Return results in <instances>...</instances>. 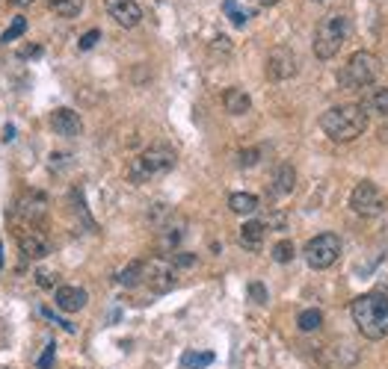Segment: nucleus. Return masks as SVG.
<instances>
[{
  "instance_id": "1",
  "label": "nucleus",
  "mask_w": 388,
  "mask_h": 369,
  "mask_svg": "<svg viewBox=\"0 0 388 369\" xmlns=\"http://www.w3.org/2000/svg\"><path fill=\"white\" fill-rule=\"evenodd\" d=\"M353 322L368 340H382L388 337V293H368L353 298L350 305Z\"/></svg>"
},
{
  "instance_id": "2",
  "label": "nucleus",
  "mask_w": 388,
  "mask_h": 369,
  "mask_svg": "<svg viewBox=\"0 0 388 369\" xmlns=\"http://www.w3.org/2000/svg\"><path fill=\"white\" fill-rule=\"evenodd\" d=\"M368 127V113L359 104H338L320 116V130L332 142H353Z\"/></svg>"
},
{
  "instance_id": "3",
  "label": "nucleus",
  "mask_w": 388,
  "mask_h": 369,
  "mask_svg": "<svg viewBox=\"0 0 388 369\" xmlns=\"http://www.w3.org/2000/svg\"><path fill=\"white\" fill-rule=\"evenodd\" d=\"M175 160H178V156H175L169 145H151V148H146L134 163H130V181L146 183L151 177H160V174L175 169Z\"/></svg>"
},
{
  "instance_id": "4",
  "label": "nucleus",
  "mask_w": 388,
  "mask_h": 369,
  "mask_svg": "<svg viewBox=\"0 0 388 369\" xmlns=\"http://www.w3.org/2000/svg\"><path fill=\"white\" fill-rule=\"evenodd\" d=\"M380 74V60L371 51H356L347 60V65L338 71V86L341 89H364L376 80Z\"/></svg>"
},
{
  "instance_id": "5",
  "label": "nucleus",
  "mask_w": 388,
  "mask_h": 369,
  "mask_svg": "<svg viewBox=\"0 0 388 369\" xmlns=\"http://www.w3.org/2000/svg\"><path fill=\"white\" fill-rule=\"evenodd\" d=\"M347 30H350V24L344 15H326L314 30V57L323 62L335 57L344 39H347Z\"/></svg>"
},
{
  "instance_id": "6",
  "label": "nucleus",
  "mask_w": 388,
  "mask_h": 369,
  "mask_svg": "<svg viewBox=\"0 0 388 369\" xmlns=\"http://www.w3.org/2000/svg\"><path fill=\"white\" fill-rule=\"evenodd\" d=\"M341 257V240L335 233H317L314 240H308L305 245V263L312 269H329Z\"/></svg>"
},
{
  "instance_id": "7",
  "label": "nucleus",
  "mask_w": 388,
  "mask_h": 369,
  "mask_svg": "<svg viewBox=\"0 0 388 369\" xmlns=\"http://www.w3.org/2000/svg\"><path fill=\"white\" fill-rule=\"evenodd\" d=\"M350 207H353V213H359L364 219H373V216H380L385 210V192L376 183L362 181L356 189H353Z\"/></svg>"
},
{
  "instance_id": "8",
  "label": "nucleus",
  "mask_w": 388,
  "mask_h": 369,
  "mask_svg": "<svg viewBox=\"0 0 388 369\" xmlns=\"http://www.w3.org/2000/svg\"><path fill=\"white\" fill-rule=\"evenodd\" d=\"M48 213V198L42 192H24L15 201V216L27 222V228H36V222H42Z\"/></svg>"
},
{
  "instance_id": "9",
  "label": "nucleus",
  "mask_w": 388,
  "mask_h": 369,
  "mask_svg": "<svg viewBox=\"0 0 388 369\" xmlns=\"http://www.w3.org/2000/svg\"><path fill=\"white\" fill-rule=\"evenodd\" d=\"M296 53L291 48H273L267 57V77L270 80H287L296 74Z\"/></svg>"
},
{
  "instance_id": "10",
  "label": "nucleus",
  "mask_w": 388,
  "mask_h": 369,
  "mask_svg": "<svg viewBox=\"0 0 388 369\" xmlns=\"http://www.w3.org/2000/svg\"><path fill=\"white\" fill-rule=\"evenodd\" d=\"M142 284H149L154 293H169V289L175 287V272H172V266H166L163 260L142 263Z\"/></svg>"
},
{
  "instance_id": "11",
  "label": "nucleus",
  "mask_w": 388,
  "mask_h": 369,
  "mask_svg": "<svg viewBox=\"0 0 388 369\" xmlns=\"http://www.w3.org/2000/svg\"><path fill=\"white\" fill-rule=\"evenodd\" d=\"M104 6H107L110 18H113L119 27H125V30L140 27V21H142V9H140L137 0H104Z\"/></svg>"
},
{
  "instance_id": "12",
  "label": "nucleus",
  "mask_w": 388,
  "mask_h": 369,
  "mask_svg": "<svg viewBox=\"0 0 388 369\" xmlns=\"http://www.w3.org/2000/svg\"><path fill=\"white\" fill-rule=\"evenodd\" d=\"M18 245H21V251H24L27 260H42V257L51 254V242L39 228H24L21 231L18 233Z\"/></svg>"
},
{
  "instance_id": "13",
  "label": "nucleus",
  "mask_w": 388,
  "mask_h": 369,
  "mask_svg": "<svg viewBox=\"0 0 388 369\" xmlns=\"http://www.w3.org/2000/svg\"><path fill=\"white\" fill-rule=\"evenodd\" d=\"M51 127H53V133H60V136H81L83 121H81V116H77L74 109L60 107V109H53L51 113Z\"/></svg>"
},
{
  "instance_id": "14",
  "label": "nucleus",
  "mask_w": 388,
  "mask_h": 369,
  "mask_svg": "<svg viewBox=\"0 0 388 369\" xmlns=\"http://www.w3.org/2000/svg\"><path fill=\"white\" fill-rule=\"evenodd\" d=\"M86 301H90V296H86L83 287H57V307L62 313H77L86 307Z\"/></svg>"
},
{
  "instance_id": "15",
  "label": "nucleus",
  "mask_w": 388,
  "mask_h": 369,
  "mask_svg": "<svg viewBox=\"0 0 388 369\" xmlns=\"http://www.w3.org/2000/svg\"><path fill=\"white\" fill-rule=\"evenodd\" d=\"M264 237H267V225L264 222H258V219H252V222H246V225L240 228V245L246 251H261V245H264Z\"/></svg>"
},
{
  "instance_id": "16",
  "label": "nucleus",
  "mask_w": 388,
  "mask_h": 369,
  "mask_svg": "<svg viewBox=\"0 0 388 369\" xmlns=\"http://www.w3.org/2000/svg\"><path fill=\"white\" fill-rule=\"evenodd\" d=\"M296 183V172H294V165L291 163H282L279 169L273 172V181H270V192L273 195H287L294 189Z\"/></svg>"
},
{
  "instance_id": "17",
  "label": "nucleus",
  "mask_w": 388,
  "mask_h": 369,
  "mask_svg": "<svg viewBox=\"0 0 388 369\" xmlns=\"http://www.w3.org/2000/svg\"><path fill=\"white\" fill-rule=\"evenodd\" d=\"M223 104H226V109L231 116H243V113H249V109H252V98L243 92L240 86H231V89H226Z\"/></svg>"
},
{
  "instance_id": "18",
  "label": "nucleus",
  "mask_w": 388,
  "mask_h": 369,
  "mask_svg": "<svg viewBox=\"0 0 388 369\" xmlns=\"http://www.w3.org/2000/svg\"><path fill=\"white\" fill-rule=\"evenodd\" d=\"M364 113H373V116H388V89L382 86V89H371L368 95L362 98V104H359Z\"/></svg>"
},
{
  "instance_id": "19",
  "label": "nucleus",
  "mask_w": 388,
  "mask_h": 369,
  "mask_svg": "<svg viewBox=\"0 0 388 369\" xmlns=\"http://www.w3.org/2000/svg\"><path fill=\"white\" fill-rule=\"evenodd\" d=\"M228 207H231V213H237V216H252L255 210L261 207V201H258V195L235 192V195H228Z\"/></svg>"
},
{
  "instance_id": "20",
  "label": "nucleus",
  "mask_w": 388,
  "mask_h": 369,
  "mask_svg": "<svg viewBox=\"0 0 388 369\" xmlns=\"http://www.w3.org/2000/svg\"><path fill=\"white\" fill-rule=\"evenodd\" d=\"M223 9H226V15H228V21L235 27H243L246 21L255 15V9H249V6H240V0H223Z\"/></svg>"
},
{
  "instance_id": "21",
  "label": "nucleus",
  "mask_w": 388,
  "mask_h": 369,
  "mask_svg": "<svg viewBox=\"0 0 388 369\" xmlns=\"http://www.w3.org/2000/svg\"><path fill=\"white\" fill-rule=\"evenodd\" d=\"M51 12L60 15V18H77L83 9V0H48Z\"/></svg>"
},
{
  "instance_id": "22",
  "label": "nucleus",
  "mask_w": 388,
  "mask_h": 369,
  "mask_svg": "<svg viewBox=\"0 0 388 369\" xmlns=\"http://www.w3.org/2000/svg\"><path fill=\"white\" fill-rule=\"evenodd\" d=\"M296 325H299V331L312 334V331H317L320 325H323V313H320V310H303L296 316Z\"/></svg>"
},
{
  "instance_id": "23",
  "label": "nucleus",
  "mask_w": 388,
  "mask_h": 369,
  "mask_svg": "<svg viewBox=\"0 0 388 369\" xmlns=\"http://www.w3.org/2000/svg\"><path fill=\"white\" fill-rule=\"evenodd\" d=\"M210 363H214V352H184V357H181L184 369H202Z\"/></svg>"
},
{
  "instance_id": "24",
  "label": "nucleus",
  "mask_w": 388,
  "mask_h": 369,
  "mask_svg": "<svg viewBox=\"0 0 388 369\" xmlns=\"http://www.w3.org/2000/svg\"><path fill=\"white\" fill-rule=\"evenodd\" d=\"M119 284H121V287H140V284H142V260H134V263H130L128 269L119 275Z\"/></svg>"
},
{
  "instance_id": "25",
  "label": "nucleus",
  "mask_w": 388,
  "mask_h": 369,
  "mask_svg": "<svg viewBox=\"0 0 388 369\" xmlns=\"http://www.w3.org/2000/svg\"><path fill=\"white\" fill-rule=\"evenodd\" d=\"M24 30H27V18H12V24H9L6 27V33H3V39H0V42H3V44H12L15 39H21V36H24Z\"/></svg>"
},
{
  "instance_id": "26",
  "label": "nucleus",
  "mask_w": 388,
  "mask_h": 369,
  "mask_svg": "<svg viewBox=\"0 0 388 369\" xmlns=\"http://www.w3.org/2000/svg\"><path fill=\"white\" fill-rule=\"evenodd\" d=\"M273 260L276 263H291L294 260V242L291 240H282L273 245Z\"/></svg>"
},
{
  "instance_id": "27",
  "label": "nucleus",
  "mask_w": 388,
  "mask_h": 369,
  "mask_svg": "<svg viewBox=\"0 0 388 369\" xmlns=\"http://www.w3.org/2000/svg\"><path fill=\"white\" fill-rule=\"evenodd\" d=\"M53 354H57V345H53V340H48V345H45V352L39 354V361H36V366H39V369H53Z\"/></svg>"
},
{
  "instance_id": "28",
  "label": "nucleus",
  "mask_w": 388,
  "mask_h": 369,
  "mask_svg": "<svg viewBox=\"0 0 388 369\" xmlns=\"http://www.w3.org/2000/svg\"><path fill=\"white\" fill-rule=\"evenodd\" d=\"M258 156H261L258 148H246V151H240V154H237V163L243 165V169H246V165H255V163H258Z\"/></svg>"
},
{
  "instance_id": "29",
  "label": "nucleus",
  "mask_w": 388,
  "mask_h": 369,
  "mask_svg": "<svg viewBox=\"0 0 388 369\" xmlns=\"http://www.w3.org/2000/svg\"><path fill=\"white\" fill-rule=\"evenodd\" d=\"M249 298L255 305H267V289H264V284H249Z\"/></svg>"
},
{
  "instance_id": "30",
  "label": "nucleus",
  "mask_w": 388,
  "mask_h": 369,
  "mask_svg": "<svg viewBox=\"0 0 388 369\" xmlns=\"http://www.w3.org/2000/svg\"><path fill=\"white\" fill-rule=\"evenodd\" d=\"M98 39H101V33H98V30H90V33H83L77 44H81V51H90V48H95V44H98Z\"/></svg>"
},
{
  "instance_id": "31",
  "label": "nucleus",
  "mask_w": 388,
  "mask_h": 369,
  "mask_svg": "<svg viewBox=\"0 0 388 369\" xmlns=\"http://www.w3.org/2000/svg\"><path fill=\"white\" fill-rule=\"evenodd\" d=\"M36 281H39V287H53V284H57V275H53V272H36Z\"/></svg>"
},
{
  "instance_id": "32",
  "label": "nucleus",
  "mask_w": 388,
  "mask_h": 369,
  "mask_svg": "<svg viewBox=\"0 0 388 369\" xmlns=\"http://www.w3.org/2000/svg\"><path fill=\"white\" fill-rule=\"evenodd\" d=\"M172 263H175V266H193V263H196V257H193V254H187V251H181V254H175V257H172Z\"/></svg>"
},
{
  "instance_id": "33",
  "label": "nucleus",
  "mask_w": 388,
  "mask_h": 369,
  "mask_svg": "<svg viewBox=\"0 0 388 369\" xmlns=\"http://www.w3.org/2000/svg\"><path fill=\"white\" fill-rule=\"evenodd\" d=\"M39 53H42V48H39V44H33V48H24V51H21V57H39Z\"/></svg>"
},
{
  "instance_id": "34",
  "label": "nucleus",
  "mask_w": 388,
  "mask_h": 369,
  "mask_svg": "<svg viewBox=\"0 0 388 369\" xmlns=\"http://www.w3.org/2000/svg\"><path fill=\"white\" fill-rule=\"evenodd\" d=\"M15 139V127L12 125H6V130H3V142H12Z\"/></svg>"
},
{
  "instance_id": "35",
  "label": "nucleus",
  "mask_w": 388,
  "mask_h": 369,
  "mask_svg": "<svg viewBox=\"0 0 388 369\" xmlns=\"http://www.w3.org/2000/svg\"><path fill=\"white\" fill-rule=\"evenodd\" d=\"M12 6H18V9H24V6H30V3H36V0H9Z\"/></svg>"
},
{
  "instance_id": "36",
  "label": "nucleus",
  "mask_w": 388,
  "mask_h": 369,
  "mask_svg": "<svg viewBox=\"0 0 388 369\" xmlns=\"http://www.w3.org/2000/svg\"><path fill=\"white\" fill-rule=\"evenodd\" d=\"M258 3H261V6H276L279 0H258Z\"/></svg>"
},
{
  "instance_id": "37",
  "label": "nucleus",
  "mask_w": 388,
  "mask_h": 369,
  "mask_svg": "<svg viewBox=\"0 0 388 369\" xmlns=\"http://www.w3.org/2000/svg\"><path fill=\"white\" fill-rule=\"evenodd\" d=\"M0 269H3V242H0Z\"/></svg>"
},
{
  "instance_id": "38",
  "label": "nucleus",
  "mask_w": 388,
  "mask_h": 369,
  "mask_svg": "<svg viewBox=\"0 0 388 369\" xmlns=\"http://www.w3.org/2000/svg\"><path fill=\"white\" fill-rule=\"evenodd\" d=\"M314 3H323V0H314Z\"/></svg>"
}]
</instances>
